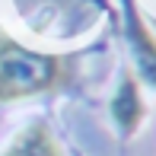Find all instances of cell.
Masks as SVG:
<instances>
[{
	"label": "cell",
	"instance_id": "cell-3",
	"mask_svg": "<svg viewBox=\"0 0 156 156\" xmlns=\"http://www.w3.org/2000/svg\"><path fill=\"white\" fill-rule=\"evenodd\" d=\"M0 156H61V147L45 124H29L13 137V144Z\"/></svg>",
	"mask_w": 156,
	"mask_h": 156
},
{
	"label": "cell",
	"instance_id": "cell-1",
	"mask_svg": "<svg viewBox=\"0 0 156 156\" xmlns=\"http://www.w3.org/2000/svg\"><path fill=\"white\" fill-rule=\"evenodd\" d=\"M61 76V58L29 51L13 38H0V102H16L51 89Z\"/></svg>",
	"mask_w": 156,
	"mask_h": 156
},
{
	"label": "cell",
	"instance_id": "cell-2",
	"mask_svg": "<svg viewBox=\"0 0 156 156\" xmlns=\"http://www.w3.org/2000/svg\"><path fill=\"white\" fill-rule=\"evenodd\" d=\"M112 115H115L118 127H121L124 134H134L144 121L147 108H144V99H140V89H137V80L134 76H124L121 89H118L115 102H112Z\"/></svg>",
	"mask_w": 156,
	"mask_h": 156
},
{
	"label": "cell",
	"instance_id": "cell-4",
	"mask_svg": "<svg viewBox=\"0 0 156 156\" xmlns=\"http://www.w3.org/2000/svg\"><path fill=\"white\" fill-rule=\"evenodd\" d=\"M127 35H131V48H134V58H137V67H140V73H144V80L156 86V38L137 19L134 10H131V16H127Z\"/></svg>",
	"mask_w": 156,
	"mask_h": 156
}]
</instances>
